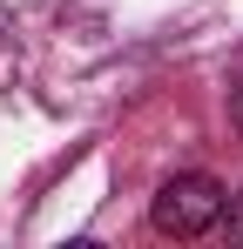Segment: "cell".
<instances>
[{
  "instance_id": "cell-2",
  "label": "cell",
  "mask_w": 243,
  "mask_h": 249,
  "mask_svg": "<svg viewBox=\"0 0 243 249\" xmlns=\"http://www.w3.org/2000/svg\"><path fill=\"white\" fill-rule=\"evenodd\" d=\"M216 229H223L230 243H243V196H230V202H223V222H216Z\"/></svg>"
},
{
  "instance_id": "cell-3",
  "label": "cell",
  "mask_w": 243,
  "mask_h": 249,
  "mask_svg": "<svg viewBox=\"0 0 243 249\" xmlns=\"http://www.w3.org/2000/svg\"><path fill=\"white\" fill-rule=\"evenodd\" d=\"M230 122L243 128V81H237V94H230Z\"/></svg>"
},
{
  "instance_id": "cell-1",
  "label": "cell",
  "mask_w": 243,
  "mask_h": 249,
  "mask_svg": "<svg viewBox=\"0 0 243 249\" xmlns=\"http://www.w3.org/2000/svg\"><path fill=\"white\" fill-rule=\"evenodd\" d=\"M223 182L216 175H169L156 189V202H149V222H156V236H209L216 222H223Z\"/></svg>"
}]
</instances>
